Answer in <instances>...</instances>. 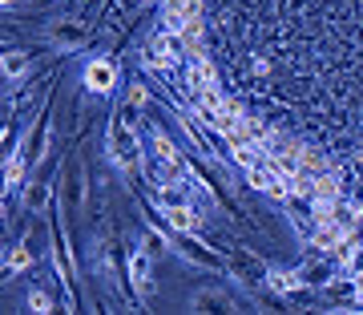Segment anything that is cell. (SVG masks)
Returning a JSON list of instances; mask_svg holds the SVG:
<instances>
[{
  "instance_id": "1",
  "label": "cell",
  "mask_w": 363,
  "mask_h": 315,
  "mask_svg": "<svg viewBox=\"0 0 363 315\" xmlns=\"http://www.w3.org/2000/svg\"><path fill=\"white\" fill-rule=\"evenodd\" d=\"M81 37H85L81 21H57V25L49 28V40H52V45H61V49H73V45H81Z\"/></svg>"
},
{
  "instance_id": "2",
  "label": "cell",
  "mask_w": 363,
  "mask_h": 315,
  "mask_svg": "<svg viewBox=\"0 0 363 315\" xmlns=\"http://www.w3.org/2000/svg\"><path fill=\"white\" fill-rule=\"evenodd\" d=\"M45 198H49V186H45V182H33V186H28V194H25V206L37 214V210H45Z\"/></svg>"
},
{
  "instance_id": "3",
  "label": "cell",
  "mask_w": 363,
  "mask_h": 315,
  "mask_svg": "<svg viewBox=\"0 0 363 315\" xmlns=\"http://www.w3.org/2000/svg\"><path fill=\"white\" fill-rule=\"evenodd\" d=\"M145 101H150L145 89H142V85H133V89H130V105H125V121H138V114L145 109Z\"/></svg>"
},
{
  "instance_id": "4",
  "label": "cell",
  "mask_w": 363,
  "mask_h": 315,
  "mask_svg": "<svg viewBox=\"0 0 363 315\" xmlns=\"http://www.w3.org/2000/svg\"><path fill=\"white\" fill-rule=\"evenodd\" d=\"M198 295H202V299H194V303H190V307H198V311H202V307H230L226 299H218L222 291H198Z\"/></svg>"
},
{
  "instance_id": "5",
  "label": "cell",
  "mask_w": 363,
  "mask_h": 315,
  "mask_svg": "<svg viewBox=\"0 0 363 315\" xmlns=\"http://www.w3.org/2000/svg\"><path fill=\"white\" fill-rule=\"evenodd\" d=\"M89 85H93V89H105V85H109V65H93Z\"/></svg>"
},
{
  "instance_id": "6",
  "label": "cell",
  "mask_w": 363,
  "mask_h": 315,
  "mask_svg": "<svg viewBox=\"0 0 363 315\" xmlns=\"http://www.w3.org/2000/svg\"><path fill=\"white\" fill-rule=\"evenodd\" d=\"M4 65H9V73H25L28 52H9V57H4Z\"/></svg>"
}]
</instances>
